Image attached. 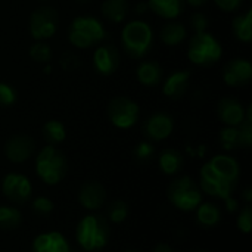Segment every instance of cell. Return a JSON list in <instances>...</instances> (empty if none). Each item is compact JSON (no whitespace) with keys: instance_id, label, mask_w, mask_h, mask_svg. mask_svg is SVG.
I'll return each instance as SVG.
<instances>
[{"instance_id":"e0dca14e","label":"cell","mask_w":252,"mask_h":252,"mask_svg":"<svg viewBox=\"0 0 252 252\" xmlns=\"http://www.w3.org/2000/svg\"><path fill=\"white\" fill-rule=\"evenodd\" d=\"M190 78H192V72L186 71V69H183V71L177 69V71L171 72L162 84V93L168 99H173V100L182 99L186 94Z\"/></svg>"},{"instance_id":"4fadbf2b","label":"cell","mask_w":252,"mask_h":252,"mask_svg":"<svg viewBox=\"0 0 252 252\" xmlns=\"http://www.w3.org/2000/svg\"><path fill=\"white\" fill-rule=\"evenodd\" d=\"M93 69L102 77H109L115 74L120 66V53L112 44H103L96 47L93 52Z\"/></svg>"},{"instance_id":"484cf974","label":"cell","mask_w":252,"mask_h":252,"mask_svg":"<svg viewBox=\"0 0 252 252\" xmlns=\"http://www.w3.org/2000/svg\"><path fill=\"white\" fill-rule=\"evenodd\" d=\"M43 137L47 145L56 146L65 142L66 139V127L59 120H49L43 126Z\"/></svg>"},{"instance_id":"277c9868","label":"cell","mask_w":252,"mask_h":252,"mask_svg":"<svg viewBox=\"0 0 252 252\" xmlns=\"http://www.w3.org/2000/svg\"><path fill=\"white\" fill-rule=\"evenodd\" d=\"M35 173L49 186L59 185L68 173V159L56 146L47 145L35 157Z\"/></svg>"},{"instance_id":"7402d4cb","label":"cell","mask_w":252,"mask_h":252,"mask_svg":"<svg viewBox=\"0 0 252 252\" xmlns=\"http://www.w3.org/2000/svg\"><path fill=\"white\" fill-rule=\"evenodd\" d=\"M188 37V30L182 22L170 21L162 25L159 31V38L167 46H179L182 44Z\"/></svg>"},{"instance_id":"d6986e66","label":"cell","mask_w":252,"mask_h":252,"mask_svg":"<svg viewBox=\"0 0 252 252\" xmlns=\"http://www.w3.org/2000/svg\"><path fill=\"white\" fill-rule=\"evenodd\" d=\"M136 77L139 83L145 87H157L162 83L164 69L157 61L145 59L137 65Z\"/></svg>"},{"instance_id":"4316f807","label":"cell","mask_w":252,"mask_h":252,"mask_svg":"<svg viewBox=\"0 0 252 252\" xmlns=\"http://www.w3.org/2000/svg\"><path fill=\"white\" fill-rule=\"evenodd\" d=\"M22 223V214L16 207L10 205H0V229L1 230H12L19 227Z\"/></svg>"},{"instance_id":"603a6c76","label":"cell","mask_w":252,"mask_h":252,"mask_svg":"<svg viewBox=\"0 0 252 252\" xmlns=\"http://www.w3.org/2000/svg\"><path fill=\"white\" fill-rule=\"evenodd\" d=\"M232 31L238 41L251 43L252 40V9H248L244 13H239L232 21Z\"/></svg>"},{"instance_id":"7bdbcfd3","label":"cell","mask_w":252,"mask_h":252,"mask_svg":"<svg viewBox=\"0 0 252 252\" xmlns=\"http://www.w3.org/2000/svg\"><path fill=\"white\" fill-rule=\"evenodd\" d=\"M78 1H81V3H84V1H89V0H78Z\"/></svg>"},{"instance_id":"f1b7e54d","label":"cell","mask_w":252,"mask_h":252,"mask_svg":"<svg viewBox=\"0 0 252 252\" xmlns=\"http://www.w3.org/2000/svg\"><path fill=\"white\" fill-rule=\"evenodd\" d=\"M108 220L114 224H121L127 220L128 214H130V207L127 202L124 201H114L109 204L108 207Z\"/></svg>"},{"instance_id":"52a82bcc","label":"cell","mask_w":252,"mask_h":252,"mask_svg":"<svg viewBox=\"0 0 252 252\" xmlns=\"http://www.w3.org/2000/svg\"><path fill=\"white\" fill-rule=\"evenodd\" d=\"M168 201L180 211H195L202 202V190L189 176H180L173 180L167 189Z\"/></svg>"},{"instance_id":"9c48e42d","label":"cell","mask_w":252,"mask_h":252,"mask_svg":"<svg viewBox=\"0 0 252 252\" xmlns=\"http://www.w3.org/2000/svg\"><path fill=\"white\" fill-rule=\"evenodd\" d=\"M58 12L50 6L37 7L28 19V30L35 41L52 38L58 31Z\"/></svg>"},{"instance_id":"2e32d148","label":"cell","mask_w":252,"mask_h":252,"mask_svg":"<svg viewBox=\"0 0 252 252\" xmlns=\"http://www.w3.org/2000/svg\"><path fill=\"white\" fill-rule=\"evenodd\" d=\"M217 117L219 120L226 124L236 127L245 120V108L244 105L233 97H223L217 103Z\"/></svg>"},{"instance_id":"3957f363","label":"cell","mask_w":252,"mask_h":252,"mask_svg":"<svg viewBox=\"0 0 252 252\" xmlns=\"http://www.w3.org/2000/svg\"><path fill=\"white\" fill-rule=\"evenodd\" d=\"M121 46L130 58L143 59L154 46L152 27L142 19L127 22L121 31Z\"/></svg>"},{"instance_id":"7c38bea8","label":"cell","mask_w":252,"mask_h":252,"mask_svg":"<svg viewBox=\"0 0 252 252\" xmlns=\"http://www.w3.org/2000/svg\"><path fill=\"white\" fill-rule=\"evenodd\" d=\"M223 80L230 87H242L252 80V63L245 58H233L223 68Z\"/></svg>"},{"instance_id":"6da1fadb","label":"cell","mask_w":252,"mask_h":252,"mask_svg":"<svg viewBox=\"0 0 252 252\" xmlns=\"http://www.w3.org/2000/svg\"><path fill=\"white\" fill-rule=\"evenodd\" d=\"M199 177L202 192L211 198L227 201L238 188L241 167L233 157L220 154L202 165Z\"/></svg>"},{"instance_id":"ee69618b","label":"cell","mask_w":252,"mask_h":252,"mask_svg":"<svg viewBox=\"0 0 252 252\" xmlns=\"http://www.w3.org/2000/svg\"><path fill=\"white\" fill-rule=\"evenodd\" d=\"M40 1H47V0H40Z\"/></svg>"},{"instance_id":"d590c367","label":"cell","mask_w":252,"mask_h":252,"mask_svg":"<svg viewBox=\"0 0 252 252\" xmlns=\"http://www.w3.org/2000/svg\"><path fill=\"white\" fill-rule=\"evenodd\" d=\"M59 65H61L65 71H74V69L78 68L80 61H78V58H77L74 53L65 52V53L61 56V59H59Z\"/></svg>"},{"instance_id":"8fae6325","label":"cell","mask_w":252,"mask_h":252,"mask_svg":"<svg viewBox=\"0 0 252 252\" xmlns=\"http://www.w3.org/2000/svg\"><path fill=\"white\" fill-rule=\"evenodd\" d=\"M142 130L149 142H162L173 134L174 120L167 112H154L146 118Z\"/></svg>"},{"instance_id":"83f0119b","label":"cell","mask_w":252,"mask_h":252,"mask_svg":"<svg viewBox=\"0 0 252 252\" xmlns=\"http://www.w3.org/2000/svg\"><path fill=\"white\" fill-rule=\"evenodd\" d=\"M220 145L223 149L226 151H235L238 148H241V142H239V130L238 126L232 127V126H226L224 128H221L220 134Z\"/></svg>"},{"instance_id":"60d3db41","label":"cell","mask_w":252,"mask_h":252,"mask_svg":"<svg viewBox=\"0 0 252 252\" xmlns=\"http://www.w3.org/2000/svg\"><path fill=\"white\" fill-rule=\"evenodd\" d=\"M195 252H210V251H205V250H199V251H195Z\"/></svg>"},{"instance_id":"74e56055","label":"cell","mask_w":252,"mask_h":252,"mask_svg":"<svg viewBox=\"0 0 252 252\" xmlns=\"http://www.w3.org/2000/svg\"><path fill=\"white\" fill-rule=\"evenodd\" d=\"M152 252H174V250L168 244H158V245L154 247Z\"/></svg>"},{"instance_id":"ffe728a7","label":"cell","mask_w":252,"mask_h":252,"mask_svg":"<svg viewBox=\"0 0 252 252\" xmlns=\"http://www.w3.org/2000/svg\"><path fill=\"white\" fill-rule=\"evenodd\" d=\"M148 7L164 19H176L185 10V0H148Z\"/></svg>"},{"instance_id":"b9f144b4","label":"cell","mask_w":252,"mask_h":252,"mask_svg":"<svg viewBox=\"0 0 252 252\" xmlns=\"http://www.w3.org/2000/svg\"><path fill=\"white\" fill-rule=\"evenodd\" d=\"M124 252H137V251H133V250H127V251H124Z\"/></svg>"},{"instance_id":"f35d334b","label":"cell","mask_w":252,"mask_h":252,"mask_svg":"<svg viewBox=\"0 0 252 252\" xmlns=\"http://www.w3.org/2000/svg\"><path fill=\"white\" fill-rule=\"evenodd\" d=\"M210 0H185V3H188L192 7H202L208 3Z\"/></svg>"},{"instance_id":"f546056e","label":"cell","mask_w":252,"mask_h":252,"mask_svg":"<svg viewBox=\"0 0 252 252\" xmlns=\"http://www.w3.org/2000/svg\"><path fill=\"white\" fill-rule=\"evenodd\" d=\"M28 53H30V58L37 63H49L53 56L52 47L44 41H35L30 47Z\"/></svg>"},{"instance_id":"d6a6232c","label":"cell","mask_w":252,"mask_h":252,"mask_svg":"<svg viewBox=\"0 0 252 252\" xmlns=\"http://www.w3.org/2000/svg\"><path fill=\"white\" fill-rule=\"evenodd\" d=\"M236 227H238L242 233H245V235H248V233L251 232L252 207L250 204H247V205L239 211L238 219H236Z\"/></svg>"},{"instance_id":"9a60e30c","label":"cell","mask_w":252,"mask_h":252,"mask_svg":"<svg viewBox=\"0 0 252 252\" xmlns=\"http://www.w3.org/2000/svg\"><path fill=\"white\" fill-rule=\"evenodd\" d=\"M106 201V189L102 183L90 180L83 183L78 190V202L87 211H97Z\"/></svg>"},{"instance_id":"ac0fdd59","label":"cell","mask_w":252,"mask_h":252,"mask_svg":"<svg viewBox=\"0 0 252 252\" xmlns=\"http://www.w3.org/2000/svg\"><path fill=\"white\" fill-rule=\"evenodd\" d=\"M32 252H71L68 239L59 232L37 235L32 241Z\"/></svg>"},{"instance_id":"d4e9b609","label":"cell","mask_w":252,"mask_h":252,"mask_svg":"<svg viewBox=\"0 0 252 252\" xmlns=\"http://www.w3.org/2000/svg\"><path fill=\"white\" fill-rule=\"evenodd\" d=\"M100 10L109 22L120 24L127 18L130 6L127 0H103Z\"/></svg>"},{"instance_id":"44dd1931","label":"cell","mask_w":252,"mask_h":252,"mask_svg":"<svg viewBox=\"0 0 252 252\" xmlns=\"http://www.w3.org/2000/svg\"><path fill=\"white\" fill-rule=\"evenodd\" d=\"M183 155L174 148L164 149L158 157V165L165 176H174L183 168Z\"/></svg>"},{"instance_id":"ab89813d","label":"cell","mask_w":252,"mask_h":252,"mask_svg":"<svg viewBox=\"0 0 252 252\" xmlns=\"http://www.w3.org/2000/svg\"><path fill=\"white\" fill-rule=\"evenodd\" d=\"M244 199H245V202L247 204H251L252 201V189L251 188H247L245 190H244V196H242Z\"/></svg>"},{"instance_id":"cb8c5ba5","label":"cell","mask_w":252,"mask_h":252,"mask_svg":"<svg viewBox=\"0 0 252 252\" xmlns=\"http://www.w3.org/2000/svg\"><path fill=\"white\" fill-rule=\"evenodd\" d=\"M195 211H196V221L204 229H213L221 220V211L213 202H201V205Z\"/></svg>"},{"instance_id":"4dcf8cb0","label":"cell","mask_w":252,"mask_h":252,"mask_svg":"<svg viewBox=\"0 0 252 252\" xmlns=\"http://www.w3.org/2000/svg\"><path fill=\"white\" fill-rule=\"evenodd\" d=\"M155 155V148L149 140L139 142L133 149V157L137 162H149Z\"/></svg>"},{"instance_id":"8992f818","label":"cell","mask_w":252,"mask_h":252,"mask_svg":"<svg viewBox=\"0 0 252 252\" xmlns=\"http://www.w3.org/2000/svg\"><path fill=\"white\" fill-rule=\"evenodd\" d=\"M223 56L221 43L208 31L195 34L188 44L189 61L201 68H210Z\"/></svg>"},{"instance_id":"836d02e7","label":"cell","mask_w":252,"mask_h":252,"mask_svg":"<svg viewBox=\"0 0 252 252\" xmlns=\"http://www.w3.org/2000/svg\"><path fill=\"white\" fill-rule=\"evenodd\" d=\"M32 211L37 214V216H41V217H46L49 214H52L53 211V202L52 199L46 198V196H37L34 201H32Z\"/></svg>"},{"instance_id":"ba28073f","label":"cell","mask_w":252,"mask_h":252,"mask_svg":"<svg viewBox=\"0 0 252 252\" xmlns=\"http://www.w3.org/2000/svg\"><path fill=\"white\" fill-rule=\"evenodd\" d=\"M111 124L120 130L131 128L140 117V108L137 102L126 96H115L109 100L106 108Z\"/></svg>"},{"instance_id":"1f68e13d","label":"cell","mask_w":252,"mask_h":252,"mask_svg":"<svg viewBox=\"0 0 252 252\" xmlns=\"http://www.w3.org/2000/svg\"><path fill=\"white\" fill-rule=\"evenodd\" d=\"M18 99V92L13 86H10L9 83L1 81L0 83V106L1 108H10L12 105H15Z\"/></svg>"},{"instance_id":"e575fe53","label":"cell","mask_w":252,"mask_h":252,"mask_svg":"<svg viewBox=\"0 0 252 252\" xmlns=\"http://www.w3.org/2000/svg\"><path fill=\"white\" fill-rule=\"evenodd\" d=\"M189 22H190V28L195 31V34L207 31V28H208V25H210L208 16H207L205 13H202V12L193 13V15L190 16Z\"/></svg>"},{"instance_id":"5b68a950","label":"cell","mask_w":252,"mask_h":252,"mask_svg":"<svg viewBox=\"0 0 252 252\" xmlns=\"http://www.w3.org/2000/svg\"><path fill=\"white\" fill-rule=\"evenodd\" d=\"M108 37L105 25L94 16H77L68 28V40L74 47L89 49Z\"/></svg>"},{"instance_id":"8d00e7d4","label":"cell","mask_w":252,"mask_h":252,"mask_svg":"<svg viewBox=\"0 0 252 252\" xmlns=\"http://www.w3.org/2000/svg\"><path fill=\"white\" fill-rule=\"evenodd\" d=\"M213 1L223 12H236L244 4V0H213Z\"/></svg>"},{"instance_id":"7a4b0ae2","label":"cell","mask_w":252,"mask_h":252,"mask_svg":"<svg viewBox=\"0 0 252 252\" xmlns=\"http://www.w3.org/2000/svg\"><path fill=\"white\" fill-rule=\"evenodd\" d=\"M111 238L108 221L97 214H89L83 217L75 229L77 244L87 252L103 250Z\"/></svg>"},{"instance_id":"30bf717a","label":"cell","mask_w":252,"mask_h":252,"mask_svg":"<svg viewBox=\"0 0 252 252\" xmlns=\"http://www.w3.org/2000/svg\"><path fill=\"white\" fill-rule=\"evenodd\" d=\"M1 192L9 201L15 204H25L32 195V185L27 176L9 173L1 180Z\"/></svg>"},{"instance_id":"5bb4252c","label":"cell","mask_w":252,"mask_h":252,"mask_svg":"<svg viewBox=\"0 0 252 252\" xmlns=\"http://www.w3.org/2000/svg\"><path fill=\"white\" fill-rule=\"evenodd\" d=\"M35 149V142L28 134H15L10 139H7L4 145V154L6 158L13 164H22L25 162Z\"/></svg>"}]
</instances>
